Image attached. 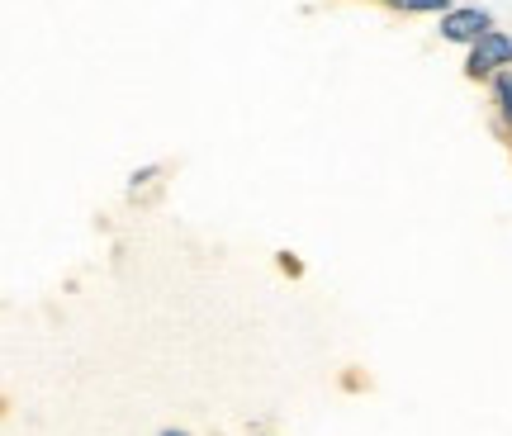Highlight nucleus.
<instances>
[{"instance_id":"3","label":"nucleus","mask_w":512,"mask_h":436,"mask_svg":"<svg viewBox=\"0 0 512 436\" xmlns=\"http://www.w3.org/2000/svg\"><path fill=\"white\" fill-rule=\"evenodd\" d=\"M494 109H498V128L512 133V67L494 76Z\"/></svg>"},{"instance_id":"7","label":"nucleus","mask_w":512,"mask_h":436,"mask_svg":"<svg viewBox=\"0 0 512 436\" xmlns=\"http://www.w3.org/2000/svg\"><path fill=\"white\" fill-rule=\"evenodd\" d=\"M508 138H512V133H508Z\"/></svg>"},{"instance_id":"2","label":"nucleus","mask_w":512,"mask_h":436,"mask_svg":"<svg viewBox=\"0 0 512 436\" xmlns=\"http://www.w3.org/2000/svg\"><path fill=\"white\" fill-rule=\"evenodd\" d=\"M508 67H512V34H503V29H489V34L470 48V57H465V76H470V81H494V76L508 72Z\"/></svg>"},{"instance_id":"1","label":"nucleus","mask_w":512,"mask_h":436,"mask_svg":"<svg viewBox=\"0 0 512 436\" xmlns=\"http://www.w3.org/2000/svg\"><path fill=\"white\" fill-rule=\"evenodd\" d=\"M489 29H494V15H489L484 5H451V10L437 19L441 43H460V48H475Z\"/></svg>"},{"instance_id":"5","label":"nucleus","mask_w":512,"mask_h":436,"mask_svg":"<svg viewBox=\"0 0 512 436\" xmlns=\"http://www.w3.org/2000/svg\"><path fill=\"white\" fill-rule=\"evenodd\" d=\"M157 176H162V166H143V171H133V176H128V181H133V195H138L143 185H152Z\"/></svg>"},{"instance_id":"6","label":"nucleus","mask_w":512,"mask_h":436,"mask_svg":"<svg viewBox=\"0 0 512 436\" xmlns=\"http://www.w3.org/2000/svg\"><path fill=\"white\" fill-rule=\"evenodd\" d=\"M157 436H190V432H176V427H166V432H157Z\"/></svg>"},{"instance_id":"4","label":"nucleus","mask_w":512,"mask_h":436,"mask_svg":"<svg viewBox=\"0 0 512 436\" xmlns=\"http://www.w3.org/2000/svg\"><path fill=\"white\" fill-rule=\"evenodd\" d=\"M384 5L399 15H446L451 10V0H384Z\"/></svg>"}]
</instances>
